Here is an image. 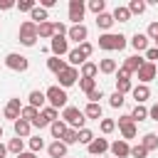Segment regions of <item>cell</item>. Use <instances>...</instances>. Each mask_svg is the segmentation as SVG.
I'll return each instance as SVG.
<instances>
[{
	"label": "cell",
	"mask_w": 158,
	"mask_h": 158,
	"mask_svg": "<svg viewBox=\"0 0 158 158\" xmlns=\"http://www.w3.org/2000/svg\"><path fill=\"white\" fill-rule=\"evenodd\" d=\"M126 44H128V42H126V37H123L121 32H104V35H99V47L106 49V52L123 49Z\"/></svg>",
	"instance_id": "6da1fadb"
},
{
	"label": "cell",
	"mask_w": 158,
	"mask_h": 158,
	"mask_svg": "<svg viewBox=\"0 0 158 158\" xmlns=\"http://www.w3.org/2000/svg\"><path fill=\"white\" fill-rule=\"evenodd\" d=\"M62 121H64L69 128L81 131V128H84V123H86V116H84V111H81V109H77V106H67V109H62Z\"/></svg>",
	"instance_id": "7a4b0ae2"
},
{
	"label": "cell",
	"mask_w": 158,
	"mask_h": 158,
	"mask_svg": "<svg viewBox=\"0 0 158 158\" xmlns=\"http://www.w3.org/2000/svg\"><path fill=\"white\" fill-rule=\"evenodd\" d=\"M44 96H47V101H49L52 109H57V111H59V109H67V99H69V96H67V91H64L59 84L49 86V89L44 91Z\"/></svg>",
	"instance_id": "3957f363"
},
{
	"label": "cell",
	"mask_w": 158,
	"mask_h": 158,
	"mask_svg": "<svg viewBox=\"0 0 158 158\" xmlns=\"http://www.w3.org/2000/svg\"><path fill=\"white\" fill-rule=\"evenodd\" d=\"M35 42H37V25H35L32 20H25V22L20 25V44L32 47Z\"/></svg>",
	"instance_id": "277c9868"
},
{
	"label": "cell",
	"mask_w": 158,
	"mask_h": 158,
	"mask_svg": "<svg viewBox=\"0 0 158 158\" xmlns=\"http://www.w3.org/2000/svg\"><path fill=\"white\" fill-rule=\"evenodd\" d=\"M5 67L12 69V72H27L30 62H27V57H22V54H17V52H10V54L5 57Z\"/></svg>",
	"instance_id": "5b68a950"
},
{
	"label": "cell",
	"mask_w": 158,
	"mask_h": 158,
	"mask_svg": "<svg viewBox=\"0 0 158 158\" xmlns=\"http://www.w3.org/2000/svg\"><path fill=\"white\" fill-rule=\"evenodd\" d=\"M84 12H86V5H84L81 0H69V20H72L74 25H81Z\"/></svg>",
	"instance_id": "8992f818"
},
{
	"label": "cell",
	"mask_w": 158,
	"mask_h": 158,
	"mask_svg": "<svg viewBox=\"0 0 158 158\" xmlns=\"http://www.w3.org/2000/svg\"><path fill=\"white\" fill-rule=\"evenodd\" d=\"M136 77H138V81H141V84H148V81H153V79L158 77V67H156L153 62H146V64L136 72Z\"/></svg>",
	"instance_id": "52a82bcc"
},
{
	"label": "cell",
	"mask_w": 158,
	"mask_h": 158,
	"mask_svg": "<svg viewBox=\"0 0 158 158\" xmlns=\"http://www.w3.org/2000/svg\"><path fill=\"white\" fill-rule=\"evenodd\" d=\"M57 79H59V86H62V89H67V86L77 84V79H79V69H77V67H67Z\"/></svg>",
	"instance_id": "ba28073f"
},
{
	"label": "cell",
	"mask_w": 158,
	"mask_h": 158,
	"mask_svg": "<svg viewBox=\"0 0 158 158\" xmlns=\"http://www.w3.org/2000/svg\"><path fill=\"white\" fill-rule=\"evenodd\" d=\"M49 49H52V57H62V54H69V44H67V37H52L49 42Z\"/></svg>",
	"instance_id": "9c48e42d"
},
{
	"label": "cell",
	"mask_w": 158,
	"mask_h": 158,
	"mask_svg": "<svg viewBox=\"0 0 158 158\" xmlns=\"http://www.w3.org/2000/svg\"><path fill=\"white\" fill-rule=\"evenodd\" d=\"M2 114H5V118H10V121L15 123V121L20 118V114H22V104H20V99H10V101L5 104V111H2Z\"/></svg>",
	"instance_id": "30bf717a"
},
{
	"label": "cell",
	"mask_w": 158,
	"mask_h": 158,
	"mask_svg": "<svg viewBox=\"0 0 158 158\" xmlns=\"http://www.w3.org/2000/svg\"><path fill=\"white\" fill-rule=\"evenodd\" d=\"M86 35H89V30H86V25H72L69 27V32H67V37L69 40H74V42H86Z\"/></svg>",
	"instance_id": "8fae6325"
},
{
	"label": "cell",
	"mask_w": 158,
	"mask_h": 158,
	"mask_svg": "<svg viewBox=\"0 0 158 158\" xmlns=\"http://www.w3.org/2000/svg\"><path fill=\"white\" fill-rule=\"evenodd\" d=\"M109 146H111V143H109L106 138H94V141L86 146V151H89L91 156H99V158H101V153H106V151H109Z\"/></svg>",
	"instance_id": "7c38bea8"
},
{
	"label": "cell",
	"mask_w": 158,
	"mask_h": 158,
	"mask_svg": "<svg viewBox=\"0 0 158 158\" xmlns=\"http://www.w3.org/2000/svg\"><path fill=\"white\" fill-rule=\"evenodd\" d=\"M109 151H111L116 158H128V156H131V146H128L123 138H121V141H114V143L109 146Z\"/></svg>",
	"instance_id": "4fadbf2b"
},
{
	"label": "cell",
	"mask_w": 158,
	"mask_h": 158,
	"mask_svg": "<svg viewBox=\"0 0 158 158\" xmlns=\"http://www.w3.org/2000/svg\"><path fill=\"white\" fill-rule=\"evenodd\" d=\"M143 64H146V59H143V57H138V54H133V57H126L123 69H126V72H131V74H136V72H138Z\"/></svg>",
	"instance_id": "5bb4252c"
},
{
	"label": "cell",
	"mask_w": 158,
	"mask_h": 158,
	"mask_svg": "<svg viewBox=\"0 0 158 158\" xmlns=\"http://www.w3.org/2000/svg\"><path fill=\"white\" fill-rule=\"evenodd\" d=\"M49 131H52V138H54V141H62V138H64V133L69 131V126H67L62 118H57L54 123H49Z\"/></svg>",
	"instance_id": "9a60e30c"
},
{
	"label": "cell",
	"mask_w": 158,
	"mask_h": 158,
	"mask_svg": "<svg viewBox=\"0 0 158 158\" xmlns=\"http://www.w3.org/2000/svg\"><path fill=\"white\" fill-rule=\"evenodd\" d=\"M47 153H49V158H67V143L54 141L47 146Z\"/></svg>",
	"instance_id": "2e32d148"
},
{
	"label": "cell",
	"mask_w": 158,
	"mask_h": 158,
	"mask_svg": "<svg viewBox=\"0 0 158 158\" xmlns=\"http://www.w3.org/2000/svg\"><path fill=\"white\" fill-rule=\"evenodd\" d=\"M67 67H69V64H67L62 57H49V59H47V69H49V72H54L57 77H59V74H62Z\"/></svg>",
	"instance_id": "e0dca14e"
},
{
	"label": "cell",
	"mask_w": 158,
	"mask_h": 158,
	"mask_svg": "<svg viewBox=\"0 0 158 158\" xmlns=\"http://www.w3.org/2000/svg\"><path fill=\"white\" fill-rule=\"evenodd\" d=\"M131 94H133L136 104H143V101H148V96H151V89H148V84H136Z\"/></svg>",
	"instance_id": "ac0fdd59"
},
{
	"label": "cell",
	"mask_w": 158,
	"mask_h": 158,
	"mask_svg": "<svg viewBox=\"0 0 158 158\" xmlns=\"http://www.w3.org/2000/svg\"><path fill=\"white\" fill-rule=\"evenodd\" d=\"M27 101H30V106H35V109H44V101H47V96H44V91H40V89H35V91H30V96H27Z\"/></svg>",
	"instance_id": "d6986e66"
},
{
	"label": "cell",
	"mask_w": 158,
	"mask_h": 158,
	"mask_svg": "<svg viewBox=\"0 0 158 158\" xmlns=\"http://www.w3.org/2000/svg\"><path fill=\"white\" fill-rule=\"evenodd\" d=\"M12 128H15V136L27 138V136H30V131H32V123H30V121H25V118H17V121L12 123Z\"/></svg>",
	"instance_id": "ffe728a7"
},
{
	"label": "cell",
	"mask_w": 158,
	"mask_h": 158,
	"mask_svg": "<svg viewBox=\"0 0 158 158\" xmlns=\"http://www.w3.org/2000/svg\"><path fill=\"white\" fill-rule=\"evenodd\" d=\"M131 47H133L136 52H146V49H148V35L136 32V35H133V40H131Z\"/></svg>",
	"instance_id": "44dd1931"
},
{
	"label": "cell",
	"mask_w": 158,
	"mask_h": 158,
	"mask_svg": "<svg viewBox=\"0 0 158 158\" xmlns=\"http://www.w3.org/2000/svg\"><path fill=\"white\" fill-rule=\"evenodd\" d=\"M114 15V22L118 20V22H131V10L126 7V5H116V10L111 12Z\"/></svg>",
	"instance_id": "7402d4cb"
},
{
	"label": "cell",
	"mask_w": 158,
	"mask_h": 158,
	"mask_svg": "<svg viewBox=\"0 0 158 158\" xmlns=\"http://www.w3.org/2000/svg\"><path fill=\"white\" fill-rule=\"evenodd\" d=\"M37 37L52 40V37H54V22H42V25H37Z\"/></svg>",
	"instance_id": "603a6c76"
},
{
	"label": "cell",
	"mask_w": 158,
	"mask_h": 158,
	"mask_svg": "<svg viewBox=\"0 0 158 158\" xmlns=\"http://www.w3.org/2000/svg\"><path fill=\"white\" fill-rule=\"evenodd\" d=\"M30 17H32V22L35 25H42V22H49V17H47V10L42 7V5H37L32 12H30Z\"/></svg>",
	"instance_id": "cb8c5ba5"
},
{
	"label": "cell",
	"mask_w": 158,
	"mask_h": 158,
	"mask_svg": "<svg viewBox=\"0 0 158 158\" xmlns=\"http://www.w3.org/2000/svg\"><path fill=\"white\" fill-rule=\"evenodd\" d=\"M114 25V15H109V12H101V15H96V27L99 30H104V32H109V27Z\"/></svg>",
	"instance_id": "d4e9b609"
},
{
	"label": "cell",
	"mask_w": 158,
	"mask_h": 158,
	"mask_svg": "<svg viewBox=\"0 0 158 158\" xmlns=\"http://www.w3.org/2000/svg\"><path fill=\"white\" fill-rule=\"evenodd\" d=\"M96 74H99V64H94V62L81 64V79H94Z\"/></svg>",
	"instance_id": "484cf974"
},
{
	"label": "cell",
	"mask_w": 158,
	"mask_h": 158,
	"mask_svg": "<svg viewBox=\"0 0 158 158\" xmlns=\"http://www.w3.org/2000/svg\"><path fill=\"white\" fill-rule=\"evenodd\" d=\"M141 146H143L148 153H151V151H156V148H158V133H146V136H143V141H141Z\"/></svg>",
	"instance_id": "4316f807"
},
{
	"label": "cell",
	"mask_w": 158,
	"mask_h": 158,
	"mask_svg": "<svg viewBox=\"0 0 158 158\" xmlns=\"http://www.w3.org/2000/svg\"><path fill=\"white\" fill-rule=\"evenodd\" d=\"M7 151H10V153H15V156H20V153H25V141H22L20 136H15V138H10V143H7Z\"/></svg>",
	"instance_id": "83f0119b"
},
{
	"label": "cell",
	"mask_w": 158,
	"mask_h": 158,
	"mask_svg": "<svg viewBox=\"0 0 158 158\" xmlns=\"http://www.w3.org/2000/svg\"><path fill=\"white\" fill-rule=\"evenodd\" d=\"M84 116H86V118H96V121L104 118V116H101V104H86Z\"/></svg>",
	"instance_id": "f1b7e54d"
},
{
	"label": "cell",
	"mask_w": 158,
	"mask_h": 158,
	"mask_svg": "<svg viewBox=\"0 0 158 158\" xmlns=\"http://www.w3.org/2000/svg\"><path fill=\"white\" fill-rule=\"evenodd\" d=\"M121 128V136H123V141H128V138H136V133H138V128H136V123L133 121H128V123H123V126H118Z\"/></svg>",
	"instance_id": "f546056e"
},
{
	"label": "cell",
	"mask_w": 158,
	"mask_h": 158,
	"mask_svg": "<svg viewBox=\"0 0 158 158\" xmlns=\"http://www.w3.org/2000/svg\"><path fill=\"white\" fill-rule=\"evenodd\" d=\"M67 57H69V67H77V64H84V62H86V57L79 52V47H77V49H69Z\"/></svg>",
	"instance_id": "4dcf8cb0"
},
{
	"label": "cell",
	"mask_w": 158,
	"mask_h": 158,
	"mask_svg": "<svg viewBox=\"0 0 158 158\" xmlns=\"http://www.w3.org/2000/svg\"><path fill=\"white\" fill-rule=\"evenodd\" d=\"M37 116H40V109H35V106H30V104H27V106H22V114H20V118H25V121H30V123H32Z\"/></svg>",
	"instance_id": "1f68e13d"
},
{
	"label": "cell",
	"mask_w": 158,
	"mask_h": 158,
	"mask_svg": "<svg viewBox=\"0 0 158 158\" xmlns=\"http://www.w3.org/2000/svg\"><path fill=\"white\" fill-rule=\"evenodd\" d=\"M131 118H133V123H136V121H146V118H148V109H146L143 104H136V109L131 111Z\"/></svg>",
	"instance_id": "d6a6232c"
},
{
	"label": "cell",
	"mask_w": 158,
	"mask_h": 158,
	"mask_svg": "<svg viewBox=\"0 0 158 158\" xmlns=\"http://www.w3.org/2000/svg\"><path fill=\"white\" fill-rule=\"evenodd\" d=\"M99 72L101 74H114L116 72V59H101L99 62Z\"/></svg>",
	"instance_id": "836d02e7"
},
{
	"label": "cell",
	"mask_w": 158,
	"mask_h": 158,
	"mask_svg": "<svg viewBox=\"0 0 158 158\" xmlns=\"http://www.w3.org/2000/svg\"><path fill=\"white\" fill-rule=\"evenodd\" d=\"M126 7L131 10V15H141V12H146V2H143V0H131Z\"/></svg>",
	"instance_id": "e575fe53"
},
{
	"label": "cell",
	"mask_w": 158,
	"mask_h": 158,
	"mask_svg": "<svg viewBox=\"0 0 158 158\" xmlns=\"http://www.w3.org/2000/svg\"><path fill=\"white\" fill-rule=\"evenodd\" d=\"M116 91H118V94H128V91H133L131 79H116Z\"/></svg>",
	"instance_id": "d590c367"
},
{
	"label": "cell",
	"mask_w": 158,
	"mask_h": 158,
	"mask_svg": "<svg viewBox=\"0 0 158 158\" xmlns=\"http://www.w3.org/2000/svg\"><path fill=\"white\" fill-rule=\"evenodd\" d=\"M40 114H42V116H44V118H47L49 123H54V121L59 118V111H57V109H52V106H44V109H42Z\"/></svg>",
	"instance_id": "8d00e7d4"
},
{
	"label": "cell",
	"mask_w": 158,
	"mask_h": 158,
	"mask_svg": "<svg viewBox=\"0 0 158 158\" xmlns=\"http://www.w3.org/2000/svg\"><path fill=\"white\" fill-rule=\"evenodd\" d=\"M62 143H67V146H72V143H79V131H77V128H69V131L64 133Z\"/></svg>",
	"instance_id": "74e56055"
},
{
	"label": "cell",
	"mask_w": 158,
	"mask_h": 158,
	"mask_svg": "<svg viewBox=\"0 0 158 158\" xmlns=\"http://www.w3.org/2000/svg\"><path fill=\"white\" fill-rule=\"evenodd\" d=\"M104 7H106V2H104V0H89V10H91L94 15H101V12H106Z\"/></svg>",
	"instance_id": "f35d334b"
},
{
	"label": "cell",
	"mask_w": 158,
	"mask_h": 158,
	"mask_svg": "<svg viewBox=\"0 0 158 158\" xmlns=\"http://www.w3.org/2000/svg\"><path fill=\"white\" fill-rule=\"evenodd\" d=\"M27 143H30V151H32V153H37V151H42V148H44V141H42V136H32Z\"/></svg>",
	"instance_id": "ab89813d"
},
{
	"label": "cell",
	"mask_w": 158,
	"mask_h": 158,
	"mask_svg": "<svg viewBox=\"0 0 158 158\" xmlns=\"http://www.w3.org/2000/svg\"><path fill=\"white\" fill-rule=\"evenodd\" d=\"M35 7H37L35 0H20V2H17V10H20V12H32Z\"/></svg>",
	"instance_id": "60d3db41"
},
{
	"label": "cell",
	"mask_w": 158,
	"mask_h": 158,
	"mask_svg": "<svg viewBox=\"0 0 158 158\" xmlns=\"http://www.w3.org/2000/svg\"><path fill=\"white\" fill-rule=\"evenodd\" d=\"M79 86H81L84 94H89V91L96 89V79H79Z\"/></svg>",
	"instance_id": "b9f144b4"
},
{
	"label": "cell",
	"mask_w": 158,
	"mask_h": 158,
	"mask_svg": "<svg viewBox=\"0 0 158 158\" xmlns=\"http://www.w3.org/2000/svg\"><path fill=\"white\" fill-rule=\"evenodd\" d=\"M123 94H118V91H114L111 96H109V106H114V109H118V106H123Z\"/></svg>",
	"instance_id": "7bdbcfd3"
},
{
	"label": "cell",
	"mask_w": 158,
	"mask_h": 158,
	"mask_svg": "<svg viewBox=\"0 0 158 158\" xmlns=\"http://www.w3.org/2000/svg\"><path fill=\"white\" fill-rule=\"evenodd\" d=\"M94 138H96V136H94L89 128H81V131H79V143H86V146H89Z\"/></svg>",
	"instance_id": "ee69618b"
},
{
	"label": "cell",
	"mask_w": 158,
	"mask_h": 158,
	"mask_svg": "<svg viewBox=\"0 0 158 158\" xmlns=\"http://www.w3.org/2000/svg\"><path fill=\"white\" fill-rule=\"evenodd\" d=\"M116 128V121L114 118H101V133H111Z\"/></svg>",
	"instance_id": "f6af8a7d"
},
{
	"label": "cell",
	"mask_w": 158,
	"mask_h": 158,
	"mask_svg": "<svg viewBox=\"0 0 158 158\" xmlns=\"http://www.w3.org/2000/svg\"><path fill=\"white\" fill-rule=\"evenodd\" d=\"M86 99H89V104H99V99H104V91L101 89H94V91L86 94Z\"/></svg>",
	"instance_id": "bcb514c9"
},
{
	"label": "cell",
	"mask_w": 158,
	"mask_h": 158,
	"mask_svg": "<svg viewBox=\"0 0 158 158\" xmlns=\"http://www.w3.org/2000/svg\"><path fill=\"white\" fill-rule=\"evenodd\" d=\"M79 52L89 59V57H91V52H94V44H91V42H81V44H79Z\"/></svg>",
	"instance_id": "7dc6e473"
},
{
	"label": "cell",
	"mask_w": 158,
	"mask_h": 158,
	"mask_svg": "<svg viewBox=\"0 0 158 158\" xmlns=\"http://www.w3.org/2000/svg\"><path fill=\"white\" fill-rule=\"evenodd\" d=\"M131 156H133V158H146V156H148V151L138 143V146H133V148H131Z\"/></svg>",
	"instance_id": "c3c4849f"
},
{
	"label": "cell",
	"mask_w": 158,
	"mask_h": 158,
	"mask_svg": "<svg viewBox=\"0 0 158 158\" xmlns=\"http://www.w3.org/2000/svg\"><path fill=\"white\" fill-rule=\"evenodd\" d=\"M156 59H158V47H148L146 49V62H153L156 64Z\"/></svg>",
	"instance_id": "681fc988"
},
{
	"label": "cell",
	"mask_w": 158,
	"mask_h": 158,
	"mask_svg": "<svg viewBox=\"0 0 158 158\" xmlns=\"http://www.w3.org/2000/svg\"><path fill=\"white\" fill-rule=\"evenodd\" d=\"M146 35H148V40H158V22H151L148 30H146Z\"/></svg>",
	"instance_id": "f907efd6"
},
{
	"label": "cell",
	"mask_w": 158,
	"mask_h": 158,
	"mask_svg": "<svg viewBox=\"0 0 158 158\" xmlns=\"http://www.w3.org/2000/svg\"><path fill=\"white\" fill-rule=\"evenodd\" d=\"M32 126H35V128H44V126H49V121H47V118H44V116L40 114V116H37V118L32 121Z\"/></svg>",
	"instance_id": "816d5d0a"
},
{
	"label": "cell",
	"mask_w": 158,
	"mask_h": 158,
	"mask_svg": "<svg viewBox=\"0 0 158 158\" xmlns=\"http://www.w3.org/2000/svg\"><path fill=\"white\" fill-rule=\"evenodd\" d=\"M12 7H17L12 0H0V10H12Z\"/></svg>",
	"instance_id": "f5cc1de1"
},
{
	"label": "cell",
	"mask_w": 158,
	"mask_h": 158,
	"mask_svg": "<svg viewBox=\"0 0 158 158\" xmlns=\"http://www.w3.org/2000/svg\"><path fill=\"white\" fill-rule=\"evenodd\" d=\"M148 118H153V121H158V104L148 109Z\"/></svg>",
	"instance_id": "db71d44e"
},
{
	"label": "cell",
	"mask_w": 158,
	"mask_h": 158,
	"mask_svg": "<svg viewBox=\"0 0 158 158\" xmlns=\"http://www.w3.org/2000/svg\"><path fill=\"white\" fill-rule=\"evenodd\" d=\"M116 79H131V72H126L123 67L118 69V74H116Z\"/></svg>",
	"instance_id": "11a10c76"
},
{
	"label": "cell",
	"mask_w": 158,
	"mask_h": 158,
	"mask_svg": "<svg viewBox=\"0 0 158 158\" xmlns=\"http://www.w3.org/2000/svg\"><path fill=\"white\" fill-rule=\"evenodd\" d=\"M57 5V0H42V7L44 10H49V7H54Z\"/></svg>",
	"instance_id": "9f6ffc18"
},
{
	"label": "cell",
	"mask_w": 158,
	"mask_h": 158,
	"mask_svg": "<svg viewBox=\"0 0 158 158\" xmlns=\"http://www.w3.org/2000/svg\"><path fill=\"white\" fill-rule=\"evenodd\" d=\"M128 121H133L131 114H128V116H118V126H123V123H128Z\"/></svg>",
	"instance_id": "6f0895ef"
},
{
	"label": "cell",
	"mask_w": 158,
	"mask_h": 158,
	"mask_svg": "<svg viewBox=\"0 0 158 158\" xmlns=\"http://www.w3.org/2000/svg\"><path fill=\"white\" fill-rule=\"evenodd\" d=\"M17 158H37V153H32V151H25V153H20Z\"/></svg>",
	"instance_id": "680465c9"
},
{
	"label": "cell",
	"mask_w": 158,
	"mask_h": 158,
	"mask_svg": "<svg viewBox=\"0 0 158 158\" xmlns=\"http://www.w3.org/2000/svg\"><path fill=\"white\" fill-rule=\"evenodd\" d=\"M5 156H7V146H2V143H0V158H5Z\"/></svg>",
	"instance_id": "91938a15"
},
{
	"label": "cell",
	"mask_w": 158,
	"mask_h": 158,
	"mask_svg": "<svg viewBox=\"0 0 158 158\" xmlns=\"http://www.w3.org/2000/svg\"><path fill=\"white\" fill-rule=\"evenodd\" d=\"M0 138H2V126H0Z\"/></svg>",
	"instance_id": "94428289"
},
{
	"label": "cell",
	"mask_w": 158,
	"mask_h": 158,
	"mask_svg": "<svg viewBox=\"0 0 158 158\" xmlns=\"http://www.w3.org/2000/svg\"><path fill=\"white\" fill-rule=\"evenodd\" d=\"M156 47H158V40H156Z\"/></svg>",
	"instance_id": "6125c7cd"
}]
</instances>
